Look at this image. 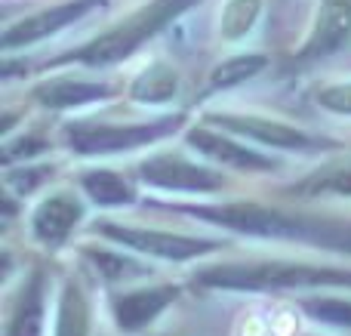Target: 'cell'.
<instances>
[{
    "mask_svg": "<svg viewBox=\"0 0 351 336\" xmlns=\"http://www.w3.org/2000/svg\"><path fill=\"white\" fill-rule=\"evenodd\" d=\"M206 287L228 290H265V287H351V272L324 269V265L305 263H247V265H219L206 269L197 278Z\"/></svg>",
    "mask_w": 351,
    "mask_h": 336,
    "instance_id": "obj_1",
    "label": "cell"
},
{
    "mask_svg": "<svg viewBox=\"0 0 351 336\" xmlns=\"http://www.w3.org/2000/svg\"><path fill=\"white\" fill-rule=\"evenodd\" d=\"M191 3H197V0H152V3L142 6L139 12H133V16L123 19L121 25H114L108 34L96 37V40L86 43L84 49H77L74 59L86 62V65H108V62L123 59V56H130L136 47H142L152 34H158L170 19L185 12Z\"/></svg>",
    "mask_w": 351,
    "mask_h": 336,
    "instance_id": "obj_2",
    "label": "cell"
},
{
    "mask_svg": "<svg viewBox=\"0 0 351 336\" xmlns=\"http://www.w3.org/2000/svg\"><path fill=\"white\" fill-rule=\"evenodd\" d=\"M179 117H164L154 123H71L65 133L68 145L77 154H111L160 139L173 133Z\"/></svg>",
    "mask_w": 351,
    "mask_h": 336,
    "instance_id": "obj_3",
    "label": "cell"
},
{
    "mask_svg": "<svg viewBox=\"0 0 351 336\" xmlns=\"http://www.w3.org/2000/svg\"><path fill=\"white\" fill-rule=\"evenodd\" d=\"M191 213L200 216V219L216 222V226L247 232V235H265V238H299V235H311L308 226L284 216L280 210L250 204V201L222 204V207H194Z\"/></svg>",
    "mask_w": 351,
    "mask_h": 336,
    "instance_id": "obj_4",
    "label": "cell"
},
{
    "mask_svg": "<svg viewBox=\"0 0 351 336\" xmlns=\"http://www.w3.org/2000/svg\"><path fill=\"white\" fill-rule=\"evenodd\" d=\"M102 235L117 241V244L130 247V250L152 253V256H164V259H194V256L219 250L216 241H206V238L152 232V228H123V226H117V222H102Z\"/></svg>",
    "mask_w": 351,
    "mask_h": 336,
    "instance_id": "obj_5",
    "label": "cell"
},
{
    "mask_svg": "<svg viewBox=\"0 0 351 336\" xmlns=\"http://www.w3.org/2000/svg\"><path fill=\"white\" fill-rule=\"evenodd\" d=\"M142 179L158 189H176V191H216L222 189V176L216 170L197 167L191 160L179 158V154H158L148 158L139 167Z\"/></svg>",
    "mask_w": 351,
    "mask_h": 336,
    "instance_id": "obj_6",
    "label": "cell"
},
{
    "mask_svg": "<svg viewBox=\"0 0 351 336\" xmlns=\"http://www.w3.org/2000/svg\"><path fill=\"white\" fill-rule=\"evenodd\" d=\"M351 40V0H324L308 40L299 49V59H321Z\"/></svg>",
    "mask_w": 351,
    "mask_h": 336,
    "instance_id": "obj_7",
    "label": "cell"
},
{
    "mask_svg": "<svg viewBox=\"0 0 351 336\" xmlns=\"http://www.w3.org/2000/svg\"><path fill=\"white\" fill-rule=\"evenodd\" d=\"M210 123L222 130H231V133L250 136V139H259L265 145L274 148H308L311 139L302 133V130L290 127L284 121H271V117H256V115H210L206 117Z\"/></svg>",
    "mask_w": 351,
    "mask_h": 336,
    "instance_id": "obj_8",
    "label": "cell"
},
{
    "mask_svg": "<svg viewBox=\"0 0 351 336\" xmlns=\"http://www.w3.org/2000/svg\"><path fill=\"white\" fill-rule=\"evenodd\" d=\"M93 6H96V0H71V3H62V6H53V10L34 12V16L22 19V22H16L12 28L3 31V49L22 47V43H34L47 34H56L59 28H65L68 22L80 19L86 10H93Z\"/></svg>",
    "mask_w": 351,
    "mask_h": 336,
    "instance_id": "obj_9",
    "label": "cell"
},
{
    "mask_svg": "<svg viewBox=\"0 0 351 336\" xmlns=\"http://www.w3.org/2000/svg\"><path fill=\"white\" fill-rule=\"evenodd\" d=\"M80 213H84V210H80L77 197L59 191V195H49L47 201L34 210L31 228H34V235L43 244H62V241L71 235V228L77 226Z\"/></svg>",
    "mask_w": 351,
    "mask_h": 336,
    "instance_id": "obj_10",
    "label": "cell"
},
{
    "mask_svg": "<svg viewBox=\"0 0 351 336\" xmlns=\"http://www.w3.org/2000/svg\"><path fill=\"white\" fill-rule=\"evenodd\" d=\"M176 300L173 287H148V290H133L114 300V318L121 331H139L148 321H154L167 306Z\"/></svg>",
    "mask_w": 351,
    "mask_h": 336,
    "instance_id": "obj_11",
    "label": "cell"
},
{
    "mask_svg": "<svg viewBox=\"0 0 351 336\" xmlns=\"http://www.w3.org/2000/svg\"><path fill=\"white\" fill-rule=\"evenodd\" d=\"M188 142H191L197 152H204L206 158H216L222 160V164H231V167H241V170H271L274 160H268L265 154L253 152V148L247 145H237V142H231L228 136H219L213 133V130H191L188 133Z\"/></svg>",
    "mask_w": 351,
    "mask_h": 336,
    "instance_id": "obj_12",
    "label": "cell"
},
{
    "mask_svg": "<svg viewBox=\"0 0 351 336\" xmlns=\"http://www.w3.org/2000/svg\"><path fill=\"white\" fill-rule=\"evenodd\" d=\"M111 96V86L105 84H90V80H74V77H59L47 80L34 90V99L47 108H77V105L96 102V99Z\"/></svg>",
    "mask_w": 351,
    "mask_h": 336,
    "instance_id": "obj_13",
    "label": "cell"
},
{
    "mask_svg": "<svg viewBox=\"0 0 351 336\" xmlns=\"http://www.w3.org/2000/svg\"><path fill=\"white\" fill-rule=\"evenodd\" d=\"M43 333V278L31 275L16 296V306L10 312L6 336H40Z\"/></svg>",
    "mask_w": 351,
    "mask_h": 336,
    "instance_id": "obj_14",
    "label": "cell"
},
{
    "mask_svg": "<svg viewBox=\"0 0 351 336\" xmlns=\"http://www.w3.org/2000/svg\"><path fill=\"white\" fill-rule=\"evenodd\" d=\"M176 93H179V74H176V68L164 65V62H154V65H148L136 77L130 96L136 102H167Z\"/></svg>",
    "mask_w": 351,
    "mask_h": 336,
    "instance_id": "obj_15",
    "label": "cell"
},
{
    "mask_svg": "<svg viewBox=\"0 0 351 336\" xmlns=\"http://www.w3.org/2000/svg\"><path fill=\"white\" fill-rule=\"evenodd\" d=\"M56 336H90V309H86L84 290L74 281H68L65 290H62Z\"/></svg>",
    "mask_w": 351,
    "mask_h": 336,
    "instance_id": "obj_16",
    "label": "cell"
},
{
    "mask_svg": "<svg viewBox=\"0 0 351 336\" xmlns=\"http://www.w3.org/2000/svg\"><path fill=\"white\" fill-rule=\"evenodd\" d=\"M84 189L102 207H123V204L133 201V185L123 176L111 170H90L84 173Z\"/></svg>",
    "mask_w": 351,
    "mask_h": 336,
    "instance_id": "obj_17",
    "label": "cell"
},
{
    "mask_svg": "<svg viewBox=\"0 0 351 336\" xmlns=\"http://www.w3.org/2000/svg\"><path fill=\"white\" fill-rule=\"evenodd\" d=\"M268 65L265 56H256V53H247V56H231L225 59L222 65L213 68L210 74V86L219 90V86H234V84H243V80L256 77L262 68Z\"/></svg>",
    "mask_w": 351,
    "mask_h": 336,
    "instance_id": "obj_18",
    "label": "cell"
},
{
    "mask_svg": "<svg viewBox=\"0 0 351 336\" xmlns=\"http://www.w3.org/2000/svg\"><path fill=\"white\" fill-rule=\"evenodd\" d=\"M262 10V0H228L219 19V31L225 40H241L250 28L256 25Z\"/></svg>",
    "mask_w": 351,
    "mask_h": 336,
    "instance_id": "obj_19",
    "label": "cell"
},
{
    "mask_svg": "<svg viewBox=\"0 0 351 336\" xmlns=\"http://www.w3.org/2000/svg\"><path fill=\"white\" fill-rule=\"evenodd\" d=\"M305 312L315 315L324 324L351 327V302H346V300H308L305 302Z\"/></svg>",
    "mask_w": 351,
    "mask_h": 336,
    "instance_id": "obj_20",
    "label": "cell"
},
{
    "mask_svg": "<svg viewBox=\"0 0 351 336\" xmlns=\"http://www.w3.org/2000/svg\"><path fill=\"white\" fill-rule=\"evenodd\" d=\"M317 105L336 111V115H351V80L348 84H330L317 90Z\"/></svg>",
    "mask_w": 351,
    "mask_h": 336,
    "instance_id": "obj_21",
    "label": "cell"
},
{
    "mask_svg": "<svg viewBox=\"0 0 351 336\" xmlns=\"http://www.w3.org/2000/svg\"><path fill=\"white\" fill-rule=\"evenodd\" d=\"M305 189H315V191H336V195H351V164L333 170L330 176L317 179V182L305 185Z\"/></svg>",
    "mask_w": 351,
    "mask_h": 336,
    "instance_id": "obj_22",
    "label": "cell"
},
{
    "mask_svg": "<svg viewBox=\"0 0 351 336\" xmlns=\"http://www.w3.org/2000/svg\"><path fill=\"white\" fill-rule=\"evenodd\" d=\"M90 256H93V263H96L99 275H105L108 281H114V278H123V272H133L136 269V265H130L127 259L114 256V253H96V250H93Z\"/></svg>",
    "mask_w": 351,
    "mask_h": 336,
    "instance_id": "obj_23",
    "label": "cell"
},
{
    "mask_svg": "<svg viewBox=\"0 0 351 336\" xmlns=\"http://www.w3.org/2000/svg\"><path fill=\"white\" fill-rule=\"evenodd\" d=\"M40 148H43L40 139H19V142H10V145L3 148V158L12 160V158H19V154H37Z\"/></svg>",
    "mask_w": 351,
    "mask_h": 336,
    "instance_id": "obj_24",
    "label": "cell"
}]
</instances>
